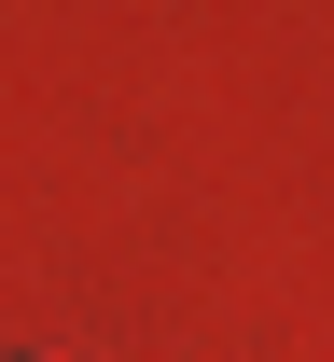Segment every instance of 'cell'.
Segmentation results:
<instances>
[{
    "label": "cell",
    "instance_id": "1",
    "mask_svg": "<svg viewBox=\"0 0 334 362\" xmlns=\"http://www.w3.org/2000/svg\"><path fill=\"white\" fill-rule=\"evenodd\" d=\"M14 362H70V349H14Z\"/></svg>",
    "mask_w": 334,
    "mask_h": 362
}]
</instances>
